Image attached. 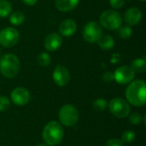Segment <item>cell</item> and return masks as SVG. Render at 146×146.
Returning a JSON list of instances; mask_svg holds the SVG:
<instances>
[{
	"mask_svg": "<svg viewBox=\"0 0 146 146\" xmlns=\"http://www.w3.org/2000/svg\"><path fill=\"white\" fill-rule=\"evenodd\" d=\"M12 7L7 0H0V17H7L11 14Z\"/></svg>",
	"mask_w": 146,
	"mask_h": 146,
	"instance_id": "19",
	"label": "cell"
},
{
	"mask_svg": "<svg viewBox=\"0 0 146 146\" xmlns=\"http://www.w3.org/2000/svg\"><path fill=\"white\" fill-rule=\"evenodd\" d=\"M135 139V133L132 130H127L121 136V141L123 143H131Z\"/></svg>",
	"mask_w": 146,
	"mask_h": 146,
	"instance_id": "23",
	"label": "cell"
},
{
	"mask_svg": "<svg viewBox=\"0 0 146 146\" xmlns=\"http://www.w3.org/2000/svg\"><path fill=\"white\" fill-rule=\"evenodd\" d=\"M126 98L133 106H144L146 102V85L145 81L138 80L131 82L126 90Z\"/></svg>",
	"mask_w": 146,
	"mask_h": 146,
	"instance_id": "1",
	"label": "cell"
},
{
	"mask_svg": "<svg viewBox=\"0 0 146 146\" xmlns=\"http://www.w3.org/2000/svg\"><path fill=\"white\" fill-rule=\"evenodd\" d=\"M139 1H141V2H145V1H146V0H139Z\"/></svg>",
	"mask_w": 146,
	"mask_h": 146,
	"instance_id": "31",
	"label": "cell"
},
{
	"mask_svg": "<svg viewBox=\"0 0 146 146\" xmlns=\"http://www.w3.org/2000/svg\"><path fill=\"white\" fill-rule=\"evenodd\" d=\"M114 74L108 71V72H105L103 75V80L106 83H110V82H112L114 80Z\"/></svg>",
	"mask_w": 146,
	"mask_h": 146,
	"instance_id": "28",
	"label": "cell"
},
{
	"mask_svg": "<svg viewBox=\"0 0 146 146\" xmlns=\"http://www.w3.org/2000/svg\"><path fill=\"white\" fill-rule=\"evenodd\" d=\"M10 107V102L8 98L0 96V111H5Z\"/></svg>",
	"mask_w": 146,
	"mask_h": 146,
	"instance_id": "25",
	"label": "cell"
},
{
	"mask_svg": "<svg viewBox=\"0 0 146 146\" xmlns=\"http://www.w3.org/2000/svg\"><path fill=\"white\" fill-rule=\"evenodd\" d=\"M77 30V24L72 19H66L59 25V32L64 37L73 36Z\"/></svg>",
	"mask_w": 146,
	"mask_h": 146,
	"instance_id": "14",
	"label": "cell"
},
{
	"mask_svg": "<svg viewBox=\"0 0 146 146\" xmlns=\"http://www.w3.org/2000/svg\"><path fill=\"white\" fill-rule=\"evenodd\" d=\"M131 68L134 73H143L146 69V62L143 58H137L131 62Z\"/></svg>",
	"mask_w": 146,
	"mask_h": 146,
	"instance_id": "17",
	"label": "cell"
},
{
	"mask_svg": "<svg viewBox=\"0 0 146 146\" xmlns=\"http://www.w3.org/2000/svg\"><path fill=\"white\" fill-rule=\"evenodd\" d=\"M143 117L142 115L138 113V112H134L130 116H129V121L132 123V124H134V125H138V124H140L143 121Z\"/></svg>",
	"mask_w": 146,
	"mask_h": 146,
	"instance_id": "24",
	"label": "cell"
},
{
	"mask_svg": "<svg viewBox=\"0 0 146 146\" xmlns=\"http://www.w3.org/2000/svg\"><path fill=\"white\" fill-rule=\"evenodd\" d=\"M25 4H27V5H28V6H33V5H35L36 4V3H37V1L38 0H21Z\"/></svg>",
	"mask_w": 146,
	"mask_h": 146,
	"instance_id": "29",
	"label": "cell"
},
{
	"mask_svg": "<svg viewBox=\"0 0 146 146\" xmlns=\"http://www.w3.org/2000/svg\"><path fill=\"white\" fill-rule=\"evenodd\" d=\"M97 43L102 50H111L115 45L114 38L108 34H102L101 37L98 39Z\"/></svg>",
	"mask_w": 146,
	"mask_h": 146,
	"instance_id": "16",
	"label": "cell"
},
{
	"mask_svg": "<svg viewBox=\"0 0 146 146\" xmlns=\"http://www.w3.org/2000/svg\"><path fill=\"white\" fill-rule=\"evenodd\" d=\"M105 146H124V144L119 139H112L107 141Z\"/></svg>",
	"mask_w": 146,
	"mask_h": 146,
	"instance_id": "27",
	"label": "cell"
},
{
	"mask_svg": "<svg viewBox=\"0 0 146 146\" xmlns=\"http://www.w3.org/2000/svg\"><path fill=\"white\" fill-rule=\"evenodd\" d=\"M19 32L14 27H6L0 31V44L6 48L15 46L19 41Z\"/></svg>",
	"mask_w": 146,
	"mask_h": 146,
	"instance_id": "7",
	"label": "cell"
},
{
	"mask_svg": "<svg viewBox=\"0 0 146 146\" xmlns=\"http://www.w3.org/2000/svg\"><path fill=\"white\" fill-rule=\"evenodd\" d=\"M25 15L21 11H15L9 15V21L12 25L20 26L24 22Z\"/></svg>",
	"mask_w": 146,
	"mask_h": 146,
	"instance_id": "18",
	"label": "cell"
},
{
	"mask_svg": "<svg viewBox=\"0 0 146 146\" xmlns=\"http://www.w3.org/2000/svg\"><path fill=\"white\" fill-rule=\"evenodd\" d=\"M80 3V0H55L56 9L62 12H69L74 9Z\"/></svg>",
	"mask_w": 146,
	"mask_h": 146,
	"instance_id": "15",
	"label": "cell"
},
{
	"mask_svg": "<svg viewBox=\"0 0 146 146\" xmlns=\"http://www.w3.org/2000/svg\"><path fill=\"white\" fill-rule=\"evenodd\" d=\"M50 56L47 52H41L37 57V62L41 67H47L50 63Z\"/></svg>",
	"mask_w": 146,
	"mask_h": 146,
	"instance_id": "20",
	"label": "cell"
},
{
	"mask_svg": "<svg viewBox=\"0 0 146 146\" xmlns=\"http://www.w3.org/2000/svg\"><path fill=\"white\" fill-rule=\"evenodd\" d=\"M62 127L57 121H50L46 124L43 130L42 137L45 145L54 146L60 144L63 139Z\"/></svg>",
	"mask_w": 146,
	"mask_h": 146,
	"instance_id": "3",
	"label": "cell"
},
{
	"mask_svg": "<svg viewBox=\"0 0 146 146\" xmlns=\"http://www.w3.org/2000/svg\"><path fill=\"white\" fill-rule=\"evenodd\" d=\"M108 104H107V101L104 98H98L96 99L93 104H92V107L96 111H99L102 112L104 111L106 108H107Z\"/></svg>",
	"mask_w": 146,
	"mask_h": 146,
	"instance_id": "22",
	"label": "cell"
},
{
	"mask_svg": "<svg viewBox=\"0 0 146 146\" xmlns=\"http://www.w3.org/2000/svg\"><path fill=\"white\" fill-rule=\"evenodd\" d=\"M135 76V73L129 66H121L116 68L114 74L115 80L121 85H126L130 83Z\"/></svg>",
	"mask_w": 146,
	"mask_h": 146,
	"instance_id": "9",
	"label": "cell"
},
{
	"mask_svg": "<svg viewBox=\"0 0 146 146\" xmlns=\"http://www.w3.org/2000/svg\"><path fill=\"white\" fill-rule=\"evenodd\" d=\"M122 21L121 15L112 9L104 10L100 15L101 25L108 30H117L122 25Z\"/></svg>",
	"mask_w": 146,
	"mask_h": 146,
	"instance_id": "4",
	"label": "cell"
},
{
	"mask_svg": "<svg viewBox=\"0 0 146 146\" xmlns=\"http://www.w3.org/2000/svg\"><path fill=\"white\" fill-rule=\"evenodd\" d=\"M126 0H110V4L114 9L122 8L125 4Z\"/></svg>",
	"mask_w": 146,
	"mask_h": 146,
	"instance_id": "26",
	"label": "cell"
},
{
	"mask_svg": "<svg viewBox=\"0 0 146 146\" xmlns=\"http://www.w3.org/2000/svg\"><path fill=\"white\" fill-rule=\"evenodd\" d=\"M36 146H47L46 145H44V144H39V145H38Z\"/></svg>",
	"mask_w": 146,
	"mask_h": 146,
	"instance_id": "30",
	"label": "cell"
},
{
	"mask_svg": "<svg viewBox=\"0 0 146 146\" xmlns=\"http://www.w3.org/2000/svg\"><path fill=\"white\" fill-rule=\"evenodd\" d=\"M59 120L66 127L74 126L79 121L78 110L72 104H65L59 110Z\"/></svg>",
	"mask_w": 146,
	"mask_h": 146,
	"instance_id": "5",
	"label": "cell"
},
{
	"mask_svg": "<svg viewBox=\"0 0 146 146\" xmlns=\"http://www.w3.org/2000/svg\"><path fill=\"white\" fill-rule=\"evenodd\" d=\"M123 19L128 26H135L141 21L142 12L139 8L132 7L126 10Z\"/></svg>",
	"mask_w": 146,
	"mask_h": 146,
	"instance_id": "13",
	"label": "cell"
},
{
	"mask_svg": "<svg viewBox=\"0 0 146 146\" xmlns=\"http://www.w3.org/2000/svg\"><path fill=\"white\" fill-rule=\"evenodd\" d=\"M20 70L19 58L12 54L7 53L0 57V73L5 78H14Z\"/></svg>",
	"mask_w": 146,
	"mask_h": 146,
	"instance_id": "2",
	"label": "cell"
},
{
	"mask_svg": "<svg viewBox=\"0 0 146 146\" xmlns=\"http://www.w3.org/2000/svg\"><path fill=\"white\" fill-rule=\"evenodd\" d=\"M10 97L13 103L18 106H23L30 100V93L24 87H17L14 89Z\"/></svg>",
	"mask_w": 146,
	"mask_h": 146,
	"instance_id": "11",
	"label": "cell"
},
{
	"mask_svg": "<svg viewBox=\"0 0 146 146\" xmlns=\"http://www.w3.org/2000/svg\"><path fill=\"white\" fill-rule=\"evenodd\" d=\"M62 44V38L57 33H50L48 34L44 41V48L49 51L57 50Z\"/></svg>",
	"mask_w": 146,
	"mask_h": 146,
	"instance_id": "12",
	"label": "cell"
},
{
	"mask_svg": "<svg viewBox=\"0 0 146 146\" xmlns=\"http://www.w3.org/2000/svg\"><path fill=\"white\" fill-rule=\"evenodd\" d=\"M53 80L59 86H65L70 80V74L67 68L62 65H58L53 71Z\"/></svg>",
	"mask_w": 146,
	"mask_h": 146,
	"instance_id": "10",
	"label": "cell"
},
{
	"mask_svg": "<svg viewBox=\"0 0 146 146\" xmlns=\"http://www.w3.org/2000/svg\"><path fill=\"white\" fill-rule=\"evenodd\" d=\"M110 113L118 118L127 117L131 110L129 104L121 98H115L109 104Z\"/></svg>",
	"mask_w": 146,
	"mask_h": 146,
	"instance_id": "6",
	"label": "cell"
},
{
	"mask_svg": "<svg viewBox=\"0 0 146 146\" xmlns=\"http://www.w3.org/2000/svg\"><path fill=\"white\" fill-rule=\"evenodd\" d=\"M118 35L124 39H127L128 38L131 37L132 35V28L130 27V26L128 25H125V26H121L118 29Z\"/></svg>",
	"mask_w": 146,
	"mask_h": 146,
	"instance_id": "21",
	"label": "cell"
},
{
	"mask_svg": "<svg viewBox=\"0 0 146 146\" xmlns=\"http://www.w3.org/2000/svg\"><path fill=\"white\" fill-rule=\"evenodd\" d=\"M102 34L103 30L101 27L95 21H90L84 27L83 38L86 42L90 44L96 43Z\"/></svg>",
	"mask_w": 146,
	"mask_h": 146,
	"instance_id": "8",
	"label": "cell"
}]
</instances>
